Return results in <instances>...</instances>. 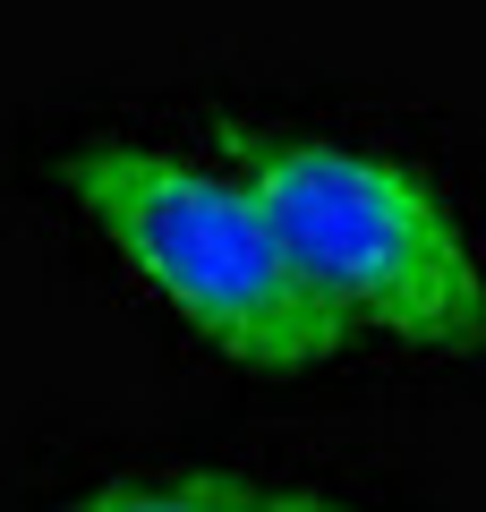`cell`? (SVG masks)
<instances>
[{
    "mask_svg": "<svg viewBox=\"0 0 486 512\" xmlns=\"http://www.w3.org/2000/svg\"><path fill=\"white\" fill-rule=\"evenodd\" d=\"M60 180L128 274L222 359L256 376H307L350 350L342 308L299 274L239 171H205L162 146H86L60 163Z\"/></svg>",
    "mask_w": 486,
    "mask_h": 512,
    "instance_id": "6da1fadb",
    "label": "cell"
},
{
    "mask_svg": "<svg viewBox=\"0 0 486 512\" xmlns=\"http://www.w3.org/2000/svg\"><path fill=\"white\" fill-rule=\"evenodd\" d=\"M231 154L299 274L342 308L350 333L367 325L427 359L486 350V265L410 163L342 137H239Z\"/></svg>",
    "mask_w": 486,
    "mask_h": 512,
    "instance_id": "7a4b0ae2",
    "label": "cell"
},
{
    "mask_svg": "<svg viewBox=\"0 0 486 512\" xmlns=\"http://www.w3.org/2000/svg\"><path fill=\"white\" fill-rule=\"evenodd\" d=\"M77 512H342L307 487H256V478H120Z\"/></svg>",
    "mask_w": 486,
    "mask_h": 512,
    "instance_id": "3957f363",
    "label": "cell"
}]
</instances>
